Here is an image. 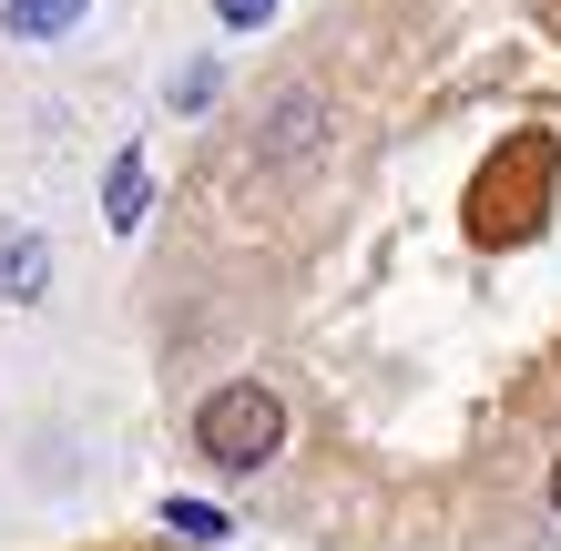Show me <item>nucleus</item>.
Listing matches in <instances>:
<instances>
[{"instance_id": "nucleus-4", "label": "nucleus", "mask_w": 561, "mask_h": 551, "mask_svg": "<svg viewBox=\"0 0 561 551\" xmlns=\"http://www.w3.org/2000/svg\"><path fill=\"white\" fill-rule=\"evenodd\" d=\"M144 215H153V174H144V153H113V174H103V225H113V236H134Z\"/></svg>"}, {"instance_id": "nucleus-5", "label": "nucleus", "mask_w": 561, "mask_h": 551, "mask_svg": "<svg viewBox=\"0 0 561 551\" xmlns=\"http://www.w3.org/2000/svg\"><path fill=\"white\" fill-rule=\"evenodd\" d=\"M92 0H11V42H61Z\"/></svg>"}, {"instance_id": "nucleus-8", "label": "nucleus", "mask_w": 561, "mask_h": 551, "mask_svg": "<svg viewBox=\"0 0 561 551\" xmlns=\"http://www.w3.org/2000/svg\"><path fill=\"white\" fill-rule=\"evenodd\" d=\"M215 11H225V21H266L276 0H215Z\"/></svg>"}, {"instance_id": "nucleus-1", "label": "nucleus", "mask_w": 561, "mask_h": 551, "mask_svg": "<svg viewBox=\"0 0 561 551\" xmlns=\"http://www.w3.org/2000/svg\"><path fill=\"white\" fill-rule=\"evenodd\" d=\"M194 449H205L215 470H266L276 449H286V399L276 388H255V378H225L205 388V409H194Z\"/></svg>"}, {"instance_id": "nucleus-3", "label": "nucleus", "mask_w": 561, "mask_h": 551, "mask_svg": "<svg viewBox=\"0 0 561 551\" xmlns=\"http://www.w3.org/2000/svg\"><path fill=\"white\" fill-rule=\"evenodd\" d=\"M42 286H51V245L31 236V225H0V297H11V307H31Z\"/></svg>"}, {"instance_id": "nucleus-2", "label": "nucleus", "mask_w": 561, "mask_h": 551, "mask_svg": "<svg viewBox=\"0 0 561 551\" xmlns=\"http://www.w3.org/2000/svg\"><path fill=\"white\" fill-rule=\"evenodd\" d=\"M317 123H327V103H317L307 82L266 92V164H286V153H317Z\"/></svg>"}, {"instance_id": "nucleus-6", "label": "nucleus", "mask_w": 561, "mask_h": 551, "mask_svg": "<svg viewBox=\"0 0 561 551\" xmlns=\"http://www.w3.org/2000/svg\"><path fill=\"white\" fill-rule=\"evenodd\" d=\"M163 531H174V541H225L236 521H225L215 501H163Z\"/></svg>"}, {"instance_id": "nucleus-9", "label": "nucleus", "mask_w": 561, "mask_h": 551, "mask_svg": "<svg viewBox=\"0 0 561 551\" xmlns=\"http://www.w3.org/2000/svg\"><path fill=\"white\" fill-rule=\"evenodd\" d=\"M551 521H561V460H551Z\"/></svg>"}, {"instance_id": "nucleus-7", "label": "nucleus", "mask_w": 561, "mask_h": 551, "mask_svg": "<svg viewBox=\"0 0 561 551\" xmlns=\"http://www.w3.org/2000/svg\"><path fill=\"white\" fill-rule=\"evenodd\" d=\"M215 103V61H184L174 72V113H205Z\"/></svg>"}]
</instances>
